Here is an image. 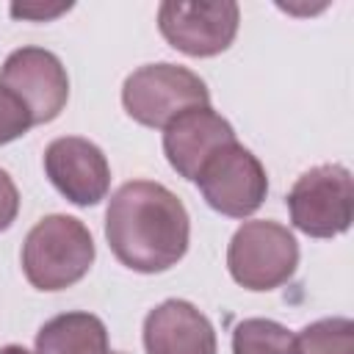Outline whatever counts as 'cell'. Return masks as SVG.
Listing matches in <instances>:
<instances>
[{"label": "cell", "instance_id": "30bf717a", "mask_svg": "<svg viewBox=\"0 0 354 354\" xmlns=\"http://www.w3.org/2000/svg\"><path fill=\"white\" fill-rule=\"evenodd\" d=\"M232 141H238L232 124L210 105L188 108L163 127V155L169 166L191 183L199 169Z\"/></svg>", "mask_w": 354, "mask_h": 354}, {"label": "cell", "instance_id": "9c48e42d", "mask_svg": "<svg viewBox=\"0 0 354 354\" xmlns=\"http://www.w3.org/2000/svg\"><path fill=\"white\" fill-rule=\"evenodd\" d=\"M44 174L53 188L77 207L102 202L111 188V166L105 152L80 136H61L47 144Z\"/></svg>", "mask_w": 354, "mask_h": 354}, {"label": "cell", "instance_id": "d6986e66", "mask_svg": "<svg viewBox=\"0 0 354 354\" xmlns=\"http://www.w3.org/2000/svg\"><path fill=\"white\" fill-rule=\"evenodd\" d=\"M108 354H124V351H108Z\"/></svg>", "mask_w": 354, "mask_h": 354}, {"label": "cell", "instance_id": "7a4b0ae2", "mask_svg": "<svg viewBox=\"0 0 354 354\" xmlns=\"http://www.w3.org/2000/svg\"><path fill=\"white\" fill-rule=\"evenodd\" d=\"M94 254L88 227L75 216L53 213L25 235L22 271L36 290H64L88 274Z\"/></svg>", "mask_w": 354, "mask_h": 354}, {"label": "cell", "instance_id": "2e32d148", "mask_svg": "<svg viewBox=\"0 0 354 354\" xmlns=\"http://www.w3.org/2000/svg\"><path fill=\"white\" fill-rule=\"evenodd\" d=\"M19 213V191L6 169H0V232H6Z\"/></svg>", "mask_w": 354, "mask_h": 354}, {"label": "cell", "instance_id": "ac0fdd59", "mask_svg": "<svg viewBox=\"0 0 354 354\" xmlns=\"http://www.w3.org/2000/svg\"><path fill=\"white\" fill-rule=\"evenodd\" d=\"M0 354H36V351H28L25 346H17V343H8V346H0Z\"/></svg>", "mask_w": 354, "mask_h": 354}, {"label": "cell", "instance_id": "5bb4252c", "mask_svg": "<svg viewBox=\"0 0 354 354\" xmlns=\"http://www.w3.org/2000/svg\"><path fill=\"white\" fill-rule=\"evenodd\" d=\"M296 354H354V321L335 315L307 324L296 335Z\"/></svg>", "mask_w": 354, "mask_h": 354}, {"label": "cell", "instance_id": "277c9868", "mask_svg": "<svg viewBox=\"0 0 354 354\" xmlns=\"http://www.w3.org/2000/svg\"><path fill=\"white\" fill-rule=\"evenodd\" d=\"M230 277L246 290H274L299 268V243L277 221H243L227 246Z\"/></svg>", "mask_w": 354, "mask_h": 354}, {"label": "cell", "instance_id": "8992f818", "mask_svg": "<svg viewBox=\"0 0 354 354\" xmlns=\"http://www.w3.org/2000/svg\"><path fill=\"white\" fill-rule=\"evenodd\" d=\"M202 199L221 216L246 218L266 202L268 177L257 155H252L243 144L232 141L221 147L196 174Z\"/></svg>", "mask_w": 354, "mask_h": 354}, {"label": "cell", "instance_id": "8fae6325", "mask_svg": "<svg viewBox=\"0 0 354 354\" xmlns=\"http://www.w3.org/2000/svg\"><path fill=\"white\" fill-rule=\"evenodd\" d=\"M216 329L185 299H166L144 318L147 354H216Z\"/></svg>", "mask_w": 354, "mask_h": 354}, {"label": "cell", "instance_id": "4fadbf2b", "mask_svg": "<svg viewBox=\"0 0 354 354\" xmlns=\"http://www.w3.org/2000/svg\"><path fill=\"white\" fill-rule=\"evenodd\" d=\"M232 354H296V335L271 318H246L232 329Z\"/></svg>", "mask_w": 354, "mask_h": 354}, {"label": "cell", "instance_id": "52a82bcc", "mask_svg": "<svg viewBox=\"0 0 354 354\" xmlns=\"http://www.w3.org/2000/svg\"><path fill=\"white\" fill-rule=\"evenodd\" d=\"M241 25L238 3H160L158 30L180 53L191 58H213L224 53Z\"/></svg>", "mask_w": 354, "mask_h": 354}, {"label": "cell", "instance_id": "9a60e30c", "mask_svg": "<svg viewBox=\"0 0 354 354\" xmlns=\"http://www.w3.org/2000/svg\"><path fill=\"white\" fill-rule=\"evenodd\" d=\"M30 127H33V119L28 108L8 88L0 86V147L22 138Z\"/></svg>", "mask_w": 354, "mask_h": 354}, {"label": "cell", "instance_id": "e0dca14e", "mask_svg": "<svg viewBox=\"0 0 354 354\" xmlns=\"http://www.w3.org/2000/svg\"><path fill=\"white\" fill-rule=\"evenodd\" d=\"M69 6H58V8H33V6H14L11 8V14L14 17H22V19H53V17H58V14H64Z\"/></svg>", "mask_w": 354, "mask_h": 354}, {"label": "cell", "instance_id": "3957f363", "mask_svg": "<svg viewBox=\"0 0 354 354\" xmlns=\"http://www.w3.org/2000/svg\"><path fill=\"white\" fill-rule=\"evenodd\" d=\"M122 105L133 122L163 130L183 111L210 105V91L196 72L163 61L138 66L124 77Z\"/></svg>", "mask_w": 354, "mask_h": 354}, {"label": "cell", "instance_id": "7c38bea8", "mask_svg": "<svg viewBox=\"0 0 354 354\" xmlns=\"http://www.w3.org/2000/svg\"><path fill=\"white\" fill-rule=\"evenodd\" d=\"M108 329L91 313H61L36 332V354H108Z\"/></svg>", "mask_w": 354, "mask_h": 354}, {"label": "cell", "instance_id": "6da1fadb", "mask_svg": "<svg viewBox=\"0 0 354 354\" xmlns=\"http://www.w3.org/2000/svg\"><path fill=\"white\" fill-rule=\"evenodd\" d=\"M105 241L113 257L130 271L160 274L185 257L191 218L166 185L130 180L119 185L108 202Z\"/></svg>", "mask_w": 354, "mask_h": 354}, {"label": "cell", "instance_id": "5b68a950", "mask_svg": "<svg viewBox=\"0 0 354 354\" xmlns=\"http://www.w3.org/2000/svg\"><path fill=\"white\" fill-rule=\"evenodd\" d=\"M290 221L310 238H335L351 227L354 185L351 171L340 163L307 169L288 191Z\"/></svg>", "mask_w": 354, "mask_h": 354}, {"label": "cell", "instance_id": "ba28073f", "mask_svg": "<svg viewBox=\"0 0 354 354\" xmlns=\"http://www.w3.org/2000/svg\"><path fill=\"white\" fill-rule=\"evenodd\" d=\"M0 86L8 88L30 113L33 124H47L58 119L69 100V77L61 58L44 47L14 50L3 69Z\"/></svg>", "mask_w": 354, "mask_h": 354}]
</instances>
